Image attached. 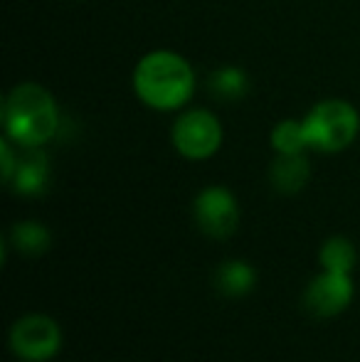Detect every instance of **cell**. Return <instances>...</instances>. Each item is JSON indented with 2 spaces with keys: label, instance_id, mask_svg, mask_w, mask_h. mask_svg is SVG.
<instances>
[{
  "label": "cell",
  "instance_id": "cell-14",
  "mask_svg": "<svg viewBox=\"0 0 360 362\" xmlns=\"http://www.w3.org/2000/svg\"><path fill=\"white\" fill-rule=\"evenodd\" d=\"M272 146L277 148L279 153H303V148L308 146L303 124H296V121H291V119L281 121V124L272 131Z\"/></svg>",
  "mask_w": 360,
  "mask_h": 362
},
{
  "label": "cell",
  "instance_id": "cell-5",
  "mask_svg": "<svg viewBox=\"0 0 360 362\" xmlns=\"http://www.w3.org/2000/svg\"><path fill=\"white\" fill-rule=\"evenodd\" d=\"M222 144V126L210 111H187L173 126V146L190 160L210 158Z\"/></svg>",
  "mask_w": 360,
  "mask_h": 362
},
{
  "label": "cell",
  "instance_id": "cell-8",
  "mask_svg": "<svg viewBox=\"0 0 360 362\" xmlns=\"http://www.w3.org/2000/svg\"><path fill=\"white\" fill-rule=\"evenodd\" d=\"M47 182H50L47 156L42 151H37V148H30L18 160V168H15V175L10 180V185H13V190L18 195L35 197V195H42Z\"/></svg>",
  "mask_w": 360,
  "mask_h": 362
},
{
  "label": "cell",
  "instance_id": "cell-11",
  "mask_svg": "<svg viewBox=\"0 0 360 362\" xmlns=\"http://www.w3.org/2000/svg\"><path fill=\"white\" fill-rule=\"evenodd\" d=\"M10 242L18 249L20 254H28V257H40L50 249L52 237H50L47 227L40 222H18L10 229Z\"/></svg>",
  "mask_w": 360,
  "mask_h": 362
},
{
  "label": "cell",
  "instance_id": "cell-6",
  "mask_svg": "<svg viewBox=\"0 0 360 362\" xmlns=\"http://www.w3.org/2000/svg\"><path fill=\"white\" fill-rule=\"evenodd\" d=\"M195 222L212 239H227L240 224L235 197L225 187H205L195 197Z\"/></svg>",
  "mask_w": 360,
  "mask_h": 362
},
{
  "label": "cell",
  "instance_id": "cell-2",
  "mask_svg": "<svg viewBox=\"0 0 360 362\" xmlns=\"http://www.w3.org/2000/svg\"><path fill=\"white\" fill-rule=\"evenodd\" d=\"M3 126L20 146H42L57 134L59 126L54 99L40 84H18L3 104Z\"/></svg>",
  "mask_w": 360,
  "mask_h": 362
},
{
  "label": "cell",
  "instance_id": "cell-9",
  "mask_svg": "<svg viewBox=\"0 0 360 362\" xmlns=\"http://www.w3.org/2000/svg\"><path fill=\"white\" fill-rule=\"evenodd\" d=\"M308 173H311V165L303 158V153H279V158L272 163V185L277 187L284 195H294L298 192L308 180Z\"/></svg>",
  "mask_w": 360,
  "mask_h": 362
},
{
  "label": "cell",
  "instance_id": "cell-10",
  "mask_svg": "<svg viewBox=\"0 0 360 362\" xmlns=\"http://www.w3.org/2000/svg\"><path fill=\"white\" fill-rule=\"evenodd\" d=\"M255 281H257L255 269L247 262H237V259L225 262L215 274V284H217V288H220V293L230 296V298L250 293Z\"/></svg>",
  "mask_w": 360,
  "mask_h": 362
},
{
  "label": "cell",
  "instance_id": "cell-4",
  "mask_svg": "<svg viewBox=\"0 0 360 362\" xmlns=\"http://www.w3.org/2000/svg\"><path fill=\"white\" fill-rule=\"evenodd\" d=\"M62 345L59 325L47 315H25L10 330V348L18 358L28 362H42L57 355Z\"/></svg>",
  "mask_w": 360,
  "mask_h": 362
},
{
  "label": "cell",
  "instance_id": "cell-15",
  "mask_svg": "<svg viewBox=\"0 0 360 362\" xmlns=\"http://www.w3.org/2000/svg\"><path fill=\"white\" fill-rule=\"evenodd\" d=\"M0 156H3V180L10 182V180H13V175H15V168H18V160H15L8 141H3V144H0Z\"/></svg>",
  "mask_w": 360,
  "mask_h": 362
},
{
  "label": "cell",
  "instance_id": "cell-1",
  "mask_svg": "<svg viewBox=\"0 0 360 362\" xmlns=\"http://www.w3.org/2000/svg\"><path fill=\"white\" fill-rule=\"evenodd\" d=\"M134 89L139 99L151 109H178L192 96L195 76L180 54L151 52L139 62L134 72Z\"/></svg>",
  "mask_w": 360,
  "mask_h": 362
},
{
  "label": "cell",
  "instance_id": "cell-7",
  "mask_svg": "<svg viewBox=\"0 0 360 362\" xmlns=\"http://www.w3.org/2000/svg\"><path fill=\"white\" fill-rule=\"evenodd\" d=\"M351 300H353L351 274L326 272L318 279H313L308 284L306 293H303V305L308 308V313L318 315V318L338 315L341 310L348 308Z\"/></svg>",
  "mask_w": 360,
  "mask_h": 362
},
{
  "label": "cell",
  "instance_id": "cell-13",
  "mask_svg": "<svg viewBox=\"0 0 360 362\" xmlns=\"http://www.w3.org/2000/svg\"><path fill=\"white\" fill-rule=\"evenodd\" d=\"M210 91L222 101H237L247 91V76L242 69H220L210 76Z\"/></svg>",
  "mask_w": 360,
  "mask_h": 362
},
{
  "label": "cell",
  "instance_id": "cell-3",
  "mask_svg": "<svg viewBox=\"0 0 360 362\" xmlns=\"http://www.w3.org/2000/svg\"><path fill=\"white\" fill-rule=\"evenodd\" d=\"M301 124L303 131H306L308 146L318 148L323 153H336L356 141L360 116L348 101L328 99L313 106Z\"/></svg>",
  "mask_w": 360,
  "mask_h": 362
},
{
  "label": "cell",
  "instance_id": "cell-12",
  "mask_svg": "<svg viewBox=\"0 0 360 362\" xmlns=\"http://www.w3.org/2000/svg\"><path fill=\"white\" fill-rule=\"evenodd\" d=\"M356 247H353L348 239L333 237L323 244L321 249V264L326 272L336 274H351V269L356 267Z\"/></svg>",
  "mask_w": 360,
  "mask_h": 362
}]
</instances>
